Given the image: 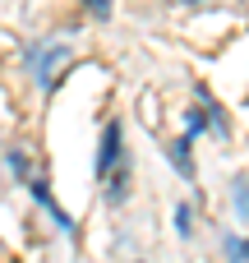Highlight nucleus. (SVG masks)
<instances>
[{
    "label": "nucleus",
    "mask_w": 249,
    "mask_h": 263,
    "mask_svg": "<svg viewBox=\"0 0 249 263\" xmlns=\"http://www.w3.org/2000/svg\"><path fill=\"white\" fill-rule=\"evenodd\" d=\"M116 157H120V125H106L102 129V153H97V176H111Z\"/></svg>",
    "instance_id": "1"
},
{
    "label": "nucleus",
    "mask_w": 249,
    "mask_h": 263,
    "mask_svg": "<svg viewBox=\"0 0 249 263\" xmlns=\"http://www.w3.org/2000/svg\"><path fill=\"white\" fill-rule=\"evenodd\" d=\"M236 203H240V213L249 217V180H236Z\"/></svg>",
    "instance_id": "2"
},
{
    "label": "nucleus",
    "mask_w": 249,
    "mask_h": 263,
    "mask_svg": "<svg viewBox=\"0 0 249 263\" xmlns=\"http://www.w3.org/2000/svg\"><path fill=\"white\" fill-rule=\"evenodd\" d=\"M92 5V14H111V0H88Z\"/></svg>",
    "instance_id": "3"
}]
</instances>
